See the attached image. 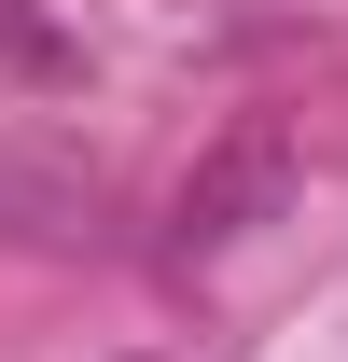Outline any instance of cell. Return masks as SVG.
Listing matches in <instances>:
<instances>
[{
    "label": "cell",
    "mask_w": 348,
    "mask_h": 362,
    "mask_svg": "<svg viewBox=\"0 0 348 362\" xmlns=\"http://www.w3.org/2000/svg\"><path fill=\"white\" fill-rule=\"evenodd\" d=\"M279 181H293V153H279L265 126H251V139H223L209 168L168 195V251H223V237H251L265 209H279Z\"/></svg>",
    "instance_id": "cell-1"
},
{
    "label": "cell",
    "mask_w": 348,
    "mask_h": 362,
    "mask_svg": "<svg viewBox=\"0 0 348 362\" xmlns=\"http://www.w3.org/2000/svg\"><path fill=\"white\" fill-rule=\"evenodd\" d=\"M0 237H28V251L98 237V181H84V168H56V153H0Z\"/></svg>",
    "instance_id": "cell-2"
}]
</instances>
